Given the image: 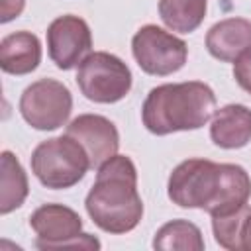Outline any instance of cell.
<instances>
[{
	"label": "cell",
	"instance_id": "obj_10",
	"mask_svg": "<svg viewBox=\"0 0 251 251\" xmlns=\"http://www.w3.org/2000/svg\"><path fill=\"white\" fill-rule=\"evenodd\" d=\"M67 135L75 137L90 159V169H98L120 149V133L114 122L98 114H80L67 126Z\"/></svg>",
	"mask_w": 251,
	"mask_h": 251
},
{
	"label": "cell",
	"instance_id": "obj_6",
	"mask_svg": "<svg viewBox=\"0 0 251 251\" xmlns=\"http://www.w3.org/2000/svg\"><path fill=\"white\" fill-rule=\"evenodd\" d=\"M37 249H100V241L82 233L80 216L63 204H43L29 216Z\"/></svg>",
	"mask_w": 251,
	"mask_h": 251
},
{
	"label": "cell",
	"instance_id": "obj_12",
	"mask_svg": "<svg viewBox=\"0 0 251 251\" xmlns=\"http://www.w3.org/2000/svg\"><path fill=\"white\" fill-rule=\"evenodd\" d=\"M210 137L222 149H241L251 141V110L243 104H227L214 112Z\"/></svg>",
	"mask_w": 251,
	"mask_h": 251
},
{
	"label": "cell",
	"instance_id": "obj_19",
	"mask_svg": "<svg viewBox=\"0 0 251 251\" xmlns=\"http://www.w3.org/2000/svg\"><path fill=\"white\" fill-rule=\"evenodd\" d=\"M25 8V0H2L0 4V22L8 24L16 20Z\"/></svg>",
	"mask_w": 251,
	"mask_h": 251
},
{
	"label": "cell",
	"instance_id": "obj_8",
	"mask_svg": "<svg viewBox=\"0 0 251 251\" xmlns=\"http://www.w3.org/2000/svg\"><path fill=\"white\" fill-rule=\"evenodd\" d=\"M73 112L71 90L55 78L31 82L20 96V114L33 129L51 131L67 124Z\"/></svg>",
	"mask_w": 251,
	"mask_h": 251
},
{
	"label": "cell",
	"instance_id": "obj_7",
	"mask_svg": "<svg viewBox=\"0 0 251 251\" xmlns=\"http://www.w3.org/2000/svg\"><path fill=\"white\" fill-rule=\"evenodd\" d=\"M131 53L143 73L151 76H167L184 67L188 47L184 39L155 24H147L133 33Z\"/></svg>",
	"mask_w": 251,
	"mask_h": 251
},
{
	"label": "cell",
	"instance_id": "obj_13",
	"mask_svg": "<svg viewBox=\"0 0 251 251\" xmlns=\"http://www.w3.org/2000/svg\"><path fill=\"white\" fill-rule=\"evenodd\" d=\"M41 63V41L31 31H14L0 41V69L8 75H29Z\"/></svg>",
	"mask_w": 251,
	"mask_h": 251
},
{
	"label": "cell",
	"instance_id": "obj_15",
	"mask_svg": "<svg viewBox=\"0 0 251 251\" xmlns=\"http://www.w3.org/2000/svg\"><path fill=\"white\" fill-rule=\"evenodd\" d=\"M206 0H159L163 24L178 33H192L206 18Z\"/></svg>",
	"mask_w": 251,
	"mask_h": 251
},
{
	"label": "cell",
	"instance_id": "obj_2",
	"mask_svg": "<svg viewBox=\"0 0 251 251\" xmlns=\"http://www.w3.org/2000/svg\"><path fill=\"white\" fill-rule=\"evenodd\" d=\"M84 208L90 220L106 233H127L143 218V200L137 192V169L127 155H114L98 167Z\"/></svg>",
	"mask_w": 251,
	"mask_h": 251
},
{
	"label": "cell",
	"instance_id": "obj_4",
	"mask_svg": "<svg viewBox=\"0 0 251 251\" xmlns=\"http://www.w3.org/2000/svg\"><path fill=\"white\" fill-rule=\"evenodd\" d=\"M88 169L90 159L84 147L67 133L41 141L31 153V173L51 190H65L78 184Z\"/></svg>",
	"mask_w": 251,
	"mask_h": 251
},
{
	"label": "cell",
	"instance_id": "obj_17",
	"mask_svg": "<svg viewBox=\"0 0 251 251\" xmlns=\"http://www.w3.org/2000/svg\"><path fill=\"white\" fill-rule=\"evenodd\" d=\"M233 78L245 92L251 94V47L233 61Z\"/></svg>",
	"mask_w": 251,
	"mask_h": 251
},
{
	"label": "cell",
	"instance_id": "obj_18",
	"mask_svg": "<svg viewBox=\"0 0 251 251\" xmlns=\"http://www.w3.org/2000/svg\"><path fill=\"white\" fill-rule=\"evenodd\" d=\"M237 251H251V208L247 206L241 214L237 227Z\"/></svg>",
	"mask_w": 251,
	"mask_h": 251
},
{
	"label": "cell",
	"instance_id": "obj_11",
	"mask_svg": "<svg viewBox=\"0 0 251 251\" xmlns=\"http://www.w3.org/2000/svg\"><path fill=\"white\" fill-rule=\"evenodd\" d=\"M249 47H251V20L245 18L220 20L206 33L208 53L222 63H233Z\"/></svg>",
	"mask_w": 251,
	"mask_h": 251
},
{
	"label": "cell",
	"instance_id": "obj_5",
	"mask_svg": "<svg viewBox=\"0 0 251 251\" xmlns=\"http://www.w3.org/2000/svg\"><path fill=\"white\" fill-rule=\"evenodd\" d=\"M76 84L90 102L114 104L131 90V71L120 57L108 51H94L78 65Z\"/></svg>",
	"mask_w": 251,
	"mask_h": 251
},
{
	"label": "cell",
	"instance_id": "obj_14",
	"mask_svg": "<svg viewBox=\"0 0 251 251\" xmlns=\"http://www.w3.org/2000/svg\"><path fill=\"white\" fill-rule=\"evenodd\" d=\"M29 194L27 175L12 151H2V180H0V214L6 216L20 208Z\"/></svg>",
	"mask_w": 251,
	"mask_h": 251
},
{
	"label": "cell",
	"instance_id": "obj_16",
	"mask_svg": "<svg viewBox=\"0 0 251 251\" xmlns=\"http://www.w3.org/2000/svg\"><path fill=\"white\" fill-rule=\"evenodd\" d=\"M153 249L161 251H202L204 237L196 224L188 220H173L161 226L153 237Z\"/></svg>",
	"mask_w": 251,
	"mask_h": 251
},
{
	"label": "cell",
	"instance_id": "obj_9",
	"mask_svg": "<svg viewBox=\"0 0 251 251\" xmlns=\"http://www.w3.org/2000/svg\"><path fill=\"white\" fill-rule=\"evenodd\" d=\"M47 51L57 69L71 71L78 67L92 51L88 24L75 14L55 18L47 27Z\"/></svg>",
	"mask_w": 251,
	"mask_h": 251
},
{
	"label": "cell",
	"instance_id": "obj_3",
	"mask_svg": "<svg viewBox=\"0 0 251 251\" xmlns=\"http://www.w3.org/2000/svg\"><path fill=\"white\" fill-rule=\"evenodd\" d=\"M216 110L214 90L200 80L167 82L149 90L141 106V122L153 135L200 129Z\"/></svg>",
	"mask_w": 251,
	"mask_h": 251
},
{
	"label": "cell",
	"instance_id": "obj_1",
	"mask_svg": "<svg viewBox=\"0 0 251 251\" xmlns=\"http://www.w3.org/2000/svg\"><path fill=\"white\" fill-rule=\"evenodd\" d=\"M167 194L180 208H198L208 212L210 218L224 216L247 206L251 176L241 165L194 157L173 169Z\"/></svg>",
	"mask_w": 251,
	"mask_h": 251
}]
</instances>
